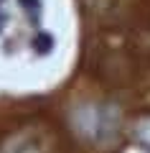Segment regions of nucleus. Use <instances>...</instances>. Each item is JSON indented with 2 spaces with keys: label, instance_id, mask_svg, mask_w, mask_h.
Wrapping results in <instances>:
<instances>
[{
  "label": "nucleus",
  "instance_id": "obj_1",
  "mask_svg": "<svg viewBox=\"0 0 150 153\" xmlns=\"http://www.w3.org/2000/svg\"><path fill=\"white\" fill-rule=\"evenodd\" d=\"M18 5H21V10L28 16V21L33 26L41 23V18H43V3L41 0H18Z\"/></svg>",
  "mask_w": 150,
  "mask_h": 153
},
{
  "label": "nucleus",
  "instance_id": "obj_3",
  "mask_svg": "<svg viewBox=\"0 0 150 153\" xmlns=\"http://www.w3.org/2000/svg\"><path fill=\"white\" fill-rule=\"evenodd\" d=\"M137 135H140V140H143V143H148V146H150V120H143L137 125Z\"/></svg>",
  "mask_w": 150,
  "mask_h": 153
},
{
  "label": "nucleus",
  "instance_id": "obj_4",
  "mask_svg": "<svg viewBox=\"0 0 150 153\" xmlns=\"http://www.w3.org/2000/svg\"><path fill=\"white\" fill-rule=\"evenodd\" d=\"M8 26V10H5V0H0V33Z\"/></svg>",
  "mask_w": 150,
  "mask_h": 153
},
{
  "label": "nucleus",
  "instance_id": "obj_2",
  "mask_svg": "<svg viewBox=\"0 0 150 153\" xmlns=\"http://www.w3.org/2000/svg\"><path fill=\"white\" fill-rule=\"evenodd\" d=\"M33 49L38 54H48V51H54V36L46 31H38L36 38H33Z\"/></svg>",
  "mask_w": 150,
  "mask_h": 153
}]
</instances>
